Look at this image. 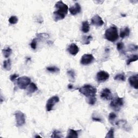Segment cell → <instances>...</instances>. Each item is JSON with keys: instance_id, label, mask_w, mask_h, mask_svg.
Wrapping results in <instances>:
<instances>
[{"instance_id": "6da1fadb", "label": "cell", "mask_w": 138, "mask_h": 138, "mask_svg": "<svg viewBox=\"0 0 138 138\" xmlns=\"http://www.w3.org/2000/svg\"><path fill=\"white\" fill-rule=\"evenodd\" d=\"M55 8L57 9L54 12V19L55 22L63 19L67 15L69 7L62 1H58L55 4Z\"/></svg>"}, {"instance_id": "7a4b0ae2", "label": "cell", "mask_w": 138, "mask_h": 138, "mask_svg": "<svg viewBox=\"0 0 138 138\" xmlns=\"http://www.w3.org/2000/svg\"><path fill=\"white\" fill-rule=\"evenodd\" d=\"M105 37L111 42H114L119 38L118 28L115 25L111 26L109 29H107L105 33Z\"/></svg>"}, {"instance_id": "3957f363", "label": "cell", "mask_w": 138, "mask_h": 138, "mask_svg": "<svg viewBox=\"0 0 138 138\" xmlns=\"http://www.w3.org/2000/svg\"><path fill=\"white\" fill-rule=\"evenodd\" d=\"M80 92L86 97L88 98L94 97L96 95L97 90L93 86L87 84L78 89Z\"/></svg>"}, {"instance_id": "277c9868", "label": "cell", "mask_w": 138, "mask_h": 138, "mask_svg": "<svg viewBox=\"0 0 138 138\" xmlns=\"http://www.w3.org/2000/svg\"><path fill=\"white\" fill-rule=\"evenodd\" d=\"M124 98H120L118 96H115L113 98H112L110 103L111 108L115 111H119L124 105Z\"/></svg>"}, {"instance_id": "5b68a950", "label": "cell", "mask_w": 138, "mask_h": 138, "mask_svg": "<svg viewBox=\"0 0 138 138\" xmlns=\"http://www.w3.org/2000/svg\"><path fill=\"white\" fill-rule=\"evenodd\" d=\"M31 83V79L27 76L19 77L17 80V84L20 89L24 90Z\"/></svg>"}, {"instance_id": "8992f818", "label": "cell", "mask_w": 138, "mask_h": 138, "mask_svg": "<svg viewBox=\"0 0 138 138\" xmlns=\"http://www.w3.org/2000/svg\"><path fill=\"white\" fill-rule=\"evenodd\" d=\"M16 125L17 127L22 126L25 123V116L22 112L17 111L15 113Z\"/></svg>"}, {"instance_id": "52a82bcc", "label": "cell", "mask_w": 138, "mask_h": 138, "mask_svg": "<svg viewBox=\"0 0 138 138\" xmlns=\"http://www.w3.org/2000/svg\"><path fill=\"white\" fill-rule=\"evenodd\" d=\"M59 101V98L57 96L55 95L50 98L47 102L46 104V110L47 111L50 112L53 110L54 106L56 104L58 103Z\"/></svg>"}, {"instance_id": "ba28073f", "label": "cell", "mask_w": 138, "mask_h": 138, "mask_svg": "<svg viewBox=\"0 0 138 138\" xmlns=\"http://www.w3.org/2000/svg\"><path fill=\"white\" fill-rule=\"evenodd\" d=\"M110 77V75L105 71H100L97 74L96 79L98 83H103L108 80Z\"/></svg>"}, {"instance_id": "9c48e42d", "label": "cell", "mask_w": 138, "mask_h": 138, "mask_svg": "<svg viewBox=\"0 0 138 138\" xmlns=\"http://www.w3.org/2000/svg\"><path fill=\"white\" fill-rule=\"evenodd\" d=\"M94 60V58L92 54H85L81 58L80 64L83 65H88L92 63Z\"/></svg>"}, {"instance_id": "30bf717a", "label": "cell", "mask_w": 138, "mask_h": 138, "mask_svg": "<svg viewBox=\"0 0 138 138\" xmlns=\"http://www.w3.org/2000/svg\"><path fill=\"white\" fill-rule=\"evenodd\" d=\"M100 97L102 99L105 100H109L112 99V95L111 90L107 88L103 89L101 92Z\"/></svg>"}, {"instance_id": "8fae6325", "label": "cell", "mask_w": 138, "mask_h": 138, "mask_svg": "<svg viewBox=\"0 0 138 138\" xmlns=\"http://www.w3.org/2000/svg\"><path fill=\"white\" fill-rule=\"evenodd\" d=\"M91 23L97 27H101L104 24V22L99 15H96L91 19Z\"/></svg>"}, {"instance_id": "7c38bea8", "label": "cell", "mask_w": 138, "mask_h": 138, "mask_svg": "<svg viewBox=\"0 0 138 138\" xmlns=\"http://www.w3.org/2000/svg\"><path fill=\"white\" fill-rule=\"evenodd\" d=\"M68 51L72 56H76L79 52V49L77 45L75 43H72L69 45L68 48Z\"/></svg>"}, {"instance_id": "4fadbf2b", "label": "cell", "mask_w": 138, "mask_h": 138, "mask_svg": "<svg viewBox=\"0 0 138 138\" xmlns=\"http://www.w3.org/2000/svg\"><path fill=\"white\" fill-rule=\"evenodd\" d=\"M69 10L71 14L75 16V15L79 14L81 12V7L79 3H76L75 4V6L69 8Z\"/></svg>"}, {"instance_id": "5bb4252c", "label": "cell", "mask_w": 138, "mask_h": 138, "mask_svg": "<svg viewBox=\"0 0 138 138\" xmlns=\"http://www.w3.org/2000/svg\"><path fill=\"white\" fill-rule=\"evenodd\" d=\"M129 83L131 86L135 89L137 90L138 88L137 81H138V77L137 75H133L131 76L129 78Z\"/></svg>"}, {"instance_id": "9a60e30c", "label": "cell", "mask_w": 138, "mask_h": 138, "mask_svg": "<svg viewBox=\"0 0 138 138\" xmlns=\"http://www.w3.org/2000/svg\"><path fill=\"white\" fill-rule=\"evenodd\" d=\"M130 34V29L129 27H125L120 30V37L121 38H124L128 37Z\"/></svg>"}, {"instance_id": "2e32d148", "label": "cell", "mask_w": 138, "mask_h": 138, "mask_svg": "<svg viewBox=\"0 0 138 138\" xmlns=\"http://www.w3.org/2000/svg\"><path fill=\"white\" fill-rule=\"evenodd\" d=\"M78 137V131H75L73 129H69L68 132V135L66 137L77 138Z\"/></svg>"}, {"instance_id": "e0dca14e", "label": "cell", "mask_w": 138, "mask_h": 138, "mask_svg": "<svg viewBox=\"0 0 138 138\" xmlns=\"http://www.w3.org/2000/svg\"><path fill=\"white\" fill-rule=\"evenodd\" d=\"M37 90H38V88L37 85L35 83H31L29 85L28 89V92L29 94H31L37 91Z\"/></svg>"}, {"instance_id": "ac0fdd59", "label": "cell", "mask_w": 138, "mask_h": 138, "mask_svg": "<svg viewBox=\"0 0 138 138\" xmlns=\"http://www.w3.org/2000/svg\"><path fill=\"white\" fill-rule=\"evenodd\" d=\"M93 37L91 36H84L81 38V43L84 45H88L91 43Z\"/></svg>"}, {"instance_id": "d6986e66", "label": "cell", "mask_w": 138, "mask_h": 138, "mask_svg": "<svg viewBox=\"0 0 138 138\" xmlns=\"http://www.w3.org/2000/svg\"><path fill=\"white\" fill-rule=\"evenodd\" d=\"M90 30V24L88 21H84L82 23V26H81V31L84 33H88Z\"/></svg>"}, {"instance_id": "ffe728a7", "label": "cell", "mask_w": 138, "mask_h": 138, "mask_svg": "<svg viewBox=\"0 0 138 138\" xmlns=\"http://www.w3.org/2000/svg\"><path fill=\"white\" fill-rule=\"evenodd\" d=\"M2 53L5 58H8L12 54V50L10 47L5 48L2 50Z\"/></svg>"}, {"instance_id": "44dd1931", "label": "cell", "mask_w": 138, "mask_h": 138, "mask_svg": "<svg viewBox=\"0 0 138 138\" xmlns=\"http://www.w3.org/2000/svg\"><path fill=\"white\" fill-rule=\"evenodd\" d=\"M3 68L7 71H10L12 69V63L10 59H7L4 60L3 64Z\"/></svg>"}, {"instance_id": "7402d4cb", "label": "cell", "mask_w": 138, "mask_h": 138, "mask_svg": "<svg viewBox=\"0 0 138 138\" xmlns=\"http://www.w3.org/2000/svg\"><path fill=\"white\" fill-rule=\"evenodd\" d=\"M114 79L116 81H125L126 80V75L124 73L118 74L114 77Z\"/></svg>"}, {"instance_id": "603a6c76", "label": "cell", "mask_w": 138, "mask_h": 138, "mask_svg": "<svg viewBox=\"0 0 138 138\" xmlns=\"http://www.w3.org/2000/svg\"><path fill=\"white\" fill-rule=\"evenodd\" d=\"M137 60V55H132L131 56L130 58L127 60V65H129L131 63L135 62Z\"/></svg>"}, {"instance_id": "cb8c5ba5", "label": "cell", "mask_w": 138, "mask_h": 138, "mask_svg": "<svg viewBox=\"0 0 138 138\" xmlns=\"http://www.w3.org/2000/svg\"><path fill=\"white\" fill-rule=\"evenodd\" d=\"M47 70L49 71L51 73H57L59 72L60 71V70L59 68H58L56 66H49V67H48L47 68Z\"/></svg>"}, {"instance_id": "d4e9b609", "label": "cell", "mask_w": 138, "mask_h": 138, "mask_svg": "<svg viewBox=\"0 0 138 138\" xmlns=\"http://www.w3.org/2000/svg\"><path fill=\"white\" fill-rule=\"evenodd\" d=\"M116 118V115L114 113H113V112H112V113H111L109 114V120L112 124H113Z\"/></svg>"}, {"instance_id": "484cf974", "label": "cell", "mask_w": 138, "mask_h": 138, "mask_svg": "<svg viewBox=\"0 0 138 138\" xmlns=\"http://www.w3.org/2000/svg\"><path fill=\"white\" fill-rule=\"evenodd\" d=\"M18 19L16 16H12L9 19V22L11 24H15L18 22Z\"/></svg>"}, {"instance_id": "4316f807", "label": "cell", "mask_w": 138, "mask_h": 138, "mask_svg": "<svg viewBox=\"0 0 138 138\" xmlns=\"http://www.w3.org/2000/svg\"><path fill=\"white\" fill-rule=\"evenodd\" d=\"M51 137H63L62 133L58 130H55L51 135Z\"/></svg>"}, {"instance_id": "83f0119b", "label": "cell", "mask_w": 138, "mask_h": 138, "mask_svg": "<svg viewBox=\"0 0 138 138\" xmlns=\"http://www.w3.org/2000/svg\"><path fill=\"white\" fill-rule=\"evenodd\" d=\"M67 73H68L69 77H70V79L72 80V81H73L75 80V71L73 70H70L68 71Z\"/></svg>"}, {"instance_id": "f1b7e54d", "label": "cell", "mask_w": 138, "mask_h": 138, "mask_svg": "<svg viewBox=\"0 0 138 138\" xmlns=\"http://www.w3.org/2000/svg\"><path fill=\"white\" fill-rule=\"evenodd\" d=\"M117 50L120 52H123V50L124 49V44L122 42H119L117 43L116 45Z\"/></svg>"}, {"instance_id": "f546056e", "label": "cell", "mask_w": 138, "mask_h": 138, "mask_svg": "<svg viewBox=\"0 0 138 138\" xmlns=\"http://www.w3.org/2000/svg\"><path fill=\"white\" fill-rule=\"evenodd\" d=\"M114 129L113 128H111L110 131L108 132V133H107L105 137L106 138H107V137H109V138H112V137H114Z\"/></svg>"}, {"instance_id": "4dcf8cb0", "label": "cell", "mask_w": 138, "mask_h": 138, "mask_svg": "<svg viewBox=\"0 0 138 138\" xmlns=\"http://www.w3.org/2000/svg\"><path fill=\"white\" fill-rule=\"evenodd\" d=\"M96 101H97V99L95 98V97H92V98H88V101H88L89 104L93 105L95 104Z\"/></svg>"}, {"instance_id": "1f68e13d", "label": "cell", "mask_w": 138, "mask_h": 138, "mask_svg": "<svg viewBox=\"0 0 138 138\" xmlns=\"http://www.w3.org/2000/svg\"><path fill=\"white\" fill-rule=\"evenodd\" d=\"M37 38H34L33 39V40H32V42L30 43V46H31V47L33 49L35 50L36 49V47H37Z\"/></svg>"}, {"instance_id": "d6a6232c", "label": "cell", "mask_w": 138, "mask_h": 138, "mask_svg": "<svg viewBox=\"0 0 138 138\" xmlns=\"http://www.w3.org/2000/svg\"><path fill=\"white\" fill-rule=\"evenodd\" d=\"M18 77H19V75L18 74L15 73L10 76V80L13 82V81H14L15 80H16Z\"/></svg>"}, {"instance_id": "836d02e7", "label": "cell", "mask_w": 138, "mask_h": 138, "mask_svg": "<svg viewBox=\"0 0 138 138\" xmlns=\"http://www.w3.org/2000/svg\"><path fill=\"white\" fill-rule=\"evenodd\" d=\"M137 49V46L135 45H130V48H129V50H130L131 51H136Z\"/></svg>"}, {"instance_id": "e575fe53", "label": "cell", "mask_w": 138, "mask_h": 138, "mask_svg": "<svg viewBox=\"0 0 138 138\" xmlns=\"http://www.w3.org/2000/svg\"><path fill=\"white\" fill-rule=\"evenodd\" d=\"M92 120L94 121H98V122H101L102 120L100 118H98L96 116H92Z\"/></svg>"}, {"instance_id": "d590c367", "label": "cell", "mask_w": 138, "mask_h": 138, "mask_svg": "<svg viewBox=\"0 0 138 138\" xmlns=\"http://www.w3.org/2000/svg\"><path fill=\"white\" fill-rule=\"evenodd\" d=\"M73 88V86L72 85H71V84L68 85V89H69L71 90V89H72Z\"/></svg>"}, {"instance_id": "8d00e7d4", "label": "cell", "mask_w": 138, "mask_h": 138, "mask_svg": "<svg viewBox=\"0 0 138 138\" xmlns=\"http://www.w3.org/2000/svg\"><path fill=\"white\" fill-rule=\"evenodd\" d=\"M35 137H40V136L39 135H37V136H36Z\"/></svg>"}]
</instances>
